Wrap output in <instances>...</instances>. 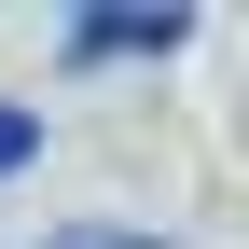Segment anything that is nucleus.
Listing matches in <instances>:
<instances>
[{
	"mask_svg": "<svg viewBox=\"0 0 249 249\" xmlns=\"http://www.w3.org/2000/svg\"><path fill=\"white\" fill-rule=\"evenodd\" d=\"M70 55H180V14H70Z\"/></svg>",
	"mask_w": 249,
	"mask_h": 249,
	"instance_id": "1",
	"label": "nucleus"
},
{
	"mask_svg": "<svg viewBox=\"0 0 249 249\" xmlns=\"http://www.w3.org/2000/svg\"><path fill=\"white\" fill-rule=\"evenodd\" d=\"M14 166H42V111H14V97H0V180H14Z\"/></svg>",
	"mask_w": 249,
	"mask_h": 249,
	"instance_id": "2",
	"label": "nucleus"
},
{
	"mask_svg": "<svg viewBox=\"0 0 249 249\" xmlns=\"http://www.w3.org/2000/svg\"><path fill=\"white\" fill-rule=\"evenodd\" d=\"M42 249H152V235H42Z\"/></svg>",
	"mask_w": 249,
	"mask_h": 249,
	"instance_id": "3",
	"label": "nucleus"
}]
</instances>
